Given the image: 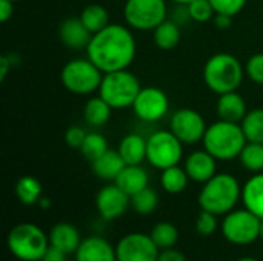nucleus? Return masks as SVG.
<instances>
[{"label": "nucleus", "mask_w": 263, "mask_h": 261, "mask_svg": "<svg viewBox=\"0 0 263 261\" xmlns=\"http://www.w3.org/2000/svg\"><path fill=\"white\" fill-rule=\"evenodd\" d=\"M206 122L200 112L191 108L177 109L170 122L171 132L183 143V145H194L203 140L206 132Z\"/></svg>", "instance_id": "nucleus-11"}, {"label": "nucleus", "mask_w": 263, "mask_h": 261, "mask_svg": "<svg viewBox=\"0 0 263 261\" xmlns=\"http://www.w3.org/2000/svg\"><path fill=\"white\" fill-rule=\"evenodd\" d=\"M11 2H14V3H15V2H22V0H11Z\"/></svg>", "instance_id": "nucleus-48"}, {"label": "nucleus", "mask_w": 263, "mask_h": 261, "mask_svg": "<svg viewBox=\"0 0 263 261\" xmlns=\"http://www.w3.org/2000/svg\"><path fill=\"white\" fill-rule=\"evenodd\" d=\"M190 182V177L185 171V168H180L179 165L166 168L162 171L160 175V183L162 188L168 192V194H180L186 189Z\"/></svg>", "instance_id": "nucleus-28"}, {"label": "nucleus", "mask_w": 263, "mask_h": 261, "mask_svg": "<svg viewBox=\"0 0 263 261\" xmlns=\"http://www.w3.org/2000/svg\"><path fill=\"white\" fill-rule=\"evenodd\" d=\"M233 18H234V17L227 15V14H216L214 18H213V22H214V25H216L219 29H228V28L231 26V23H233Z\"/></svg>", "instance_id": "nucleus-42"}, {"label": "nucleus", "mask_w": 263, "mask_h": 261, "mask_svg": "<svg viewBox=\"0 0 263 261\" xmlns=\"http://www.w3.org/2000/svg\"><path fill=\"white\" fill-rule=\"evenodd\" d=\"M42 209H48L49 206H51V200H48V198H45V197H42L40 200H39V203H37Z\"/></svg>", "instance_id": "nucleus-44"}, {"label": "nucleus", "mask_w": 263, "mask_h": 261, "mask_svg": "<svg viewBox=\"0 0 263 261\" xmlns=\"http://www.w3.org/2000/svg\"><path fill=\"white\" fill-rule=\"evenodd\" d=\"M88 132L80 128V126H71L68 128L66 134H65V142L69 148H74V149H80V146L83 145L85 138H86Z\"/></svg>", "instance_id": "nucleus-38"}, {"label": "nucleus", "mask_w": 263, "mask_h": 261, "mask_svg": "<svg viewBox=\"0 0 263 261\" xmlns=\"http://www.w3.org/2000/svg\"><path fill=\"white\" fill-rule=\"evenodd\" d=\"M237 261H259L257 258H253V257H243V258H239Z\"/></svg>", "instance_id": "nucleus-46"}, {"label": "nucleus", "mask_w": 263, "mask_h": 261, "mask_svg": "<svg viewBox=\"0 0 263 261\" xmlns=\"http://www.w3.org/2000/svg\"><path fill=\"white\" fill-rule=\"evenodd\" d=\"M126 165H142L146 160V138L139 134L125 135L117 148Z\"/></svg>", "instance_id": "nucleus-23"}, {"label": "nucleus", "mask_w": 263, "mask_h": 261, "mask_svg": "<svg viewBox=\"0 0 263 261\" xmlns=\"http://www.w3.org/2000/svg\"><path fill=\"white\" fill-rule=\"evenodd\" d=\"M6 245L17 260L37 261L46 252L49 237L34 223H20L9 231Z\"/></svg>", "instance_id": "nucleus-5"}, {"label": "nucleus", "mask_w": 263, "mask_h": 261, "mask_svg": "<svg viewBox=\"0 0 263 261\" xmlns=\"http://www.w3.org/2000/svg\"><path fill=\"white\" fill-rule=\"evenodd\" d=\"M37 261H42V260H37Z\"/></svg>", "instance_id": "nucleus-49"}, {"label": "nucleus", "mask_w": 263, "mask_h": 261, "mask_svg": "<svg viewBox=\"0 0 263 261\" xmlns=\"http://www.w3.org/2000/svg\"><path fill=\"white\" fill-rule=\"evenodd\" d=\"M188 17L197 23H206L214 18L216 11L210 0H193L190 5H186Z\"/></svg>", "instance_id": "nucleus-34"}, {"label": "nucleus", "mask_w": 263, "mask_h": 261, "mask_svg": "<svg viewBox=\"0 0 263 261\" xmlns=\"http://www.w3.org/2000/svg\"><path fill=\"white\" fill-rule=\"evenodd\" d=\"M42 261H66V254L63 251H60L59 248L49 245L46 252L42 257Z\"/></svg>", "instance_id": "nucleus-40"}, {"label": "nucleus", "mask_w": 263, "mask_h": 261, "mask_svg": "<svg viewBox=\"0 0 263 261\" xmlns=\"http://www.w3.org/2000/svg\"><path fill=\"white\" fill-rule=\"evenodd\" d=\"M76 261H117L116 248L103 237H88L76 251Z\"/></svg>", "instance_id": "nucleus-17"}, {"label": "nucleus", "mask_w": 263, "mask_h": 261, "mask_svg": "<svg viewBox=\"0 0 263 261\" xmlns=\"http://www.w3.org/2000/svg\"><path fill=\"white\" fill-rule=\"evenodd\" d=\"M131 206V197L125 194L116 183L103 186L96 195V208L106 222L122 217Z\"/></svg>", "instance_id": "nucleus-14"}, {"label": "nucleus", "mask_w": 263, "mask_h": 261, "mask_svg": "<svg viewBox=\"0 0 263 261\" xmlns=\"http://www.w3.org/2000/svg\"><path fill=\"white\" fill-rule=\"evenodd\" d=\"M171 2H174V3H177V5H183V6H186V5H190L193 0H171Z\"/></svg>", "instance_id": "nucleus-45"}, {"label": "nucleus", "mask_w": 263, "mask_h": 261, "mask_svg": "<svg viewBox=\"0 0 263 261\" xmlns=\"http://www.w3.org/2000/svg\"><path fill=\"white\" fill-rule=\"evenodd\" d=\"M108 140L99 134V132H88L83 145L80 146V152L82 155L89 160V162H94L97 160L100 155H103L106 151H108Z\"/></svg>", "instance_id": "nucleus-33"}, {"label": "nucleus", "mask_w": 263, "mask_h": 261, "mask_svg": "<svg viewBox=\"0 0 263 261\" xmlns=\"http://www.w3.org/2000/svg\"><path fill=\"white\" fill-rule=\"evenodd\" d=\"M202 143L216 160L230 162L239 158L248 140L240 123L217 120L206 128Z\"/></svg>", "instance_id": "nucleus-3"}, {"label": "nucleus", "mask_w": 263, "mask_h": 261, "mask_svg": "<svg viewBox=\"0 0 263 261\" xmlns=\"http://www.w3.org/2000/svg\"><path fill=\"white\" fill-rule=\"evenodd\" d=\"M59 38L69 49H86L92 34L82 23L80 17H68L59 25Z\"/></svg>", "instance_id": "nucleus-16"}, {"label": "nucleus", "mask_w": 263, "mask_h": 261, "mask_svg": "<svg viewBox=\"0 0 263 261\" xmlns=\"http://www.w3.org/2000/svg\"><path fill=\"white\" fill-rule=\"evenodd\" d=\"M42 185L40 182L32 177V175H23L18 178L15 185V195L18 202L25 206H32L37 205L39 200L42 198Z\"/></svg>", "instance_id": "nucleus-27"}, {"label": "nucleus", "mask_w": 263, "mask_h": 261, "mask_svg": "<svg viewBox=\"0 0 263 261\" xmlns=\"http://www.w3.org/2000/svg\"><path fill=\"white\" fill-rule=\"evenodd\" d=\"M157 261H186V257L180 251H177L174 248H170V249L160 251Z\"/></svg>", "instance_id": "nucleus-39"}, {"label": "nucleus", "mask_w": 263, "mask_h": 261, "mask_svg": "<svg viewBox=\"0 0 263 261\" xmlns=\"http://www.w3.org/2000/svg\"><path fill=\"white\" fill-rule=\"evenodd\" d=\"M166 15V0H126L123 6L125 22L136 31H154Z\"/></svg>", "instance_id": "nucleus-9"}, {"label": "nucleus", "mask_w": 263, "mask_h": 261, "mask_svg": "<svg viewBox=\"0 0 263 261\" xmlns=\"http://www.w3.org/2000/svg\"><path fill=\"white\" fill-rule=\"evenodd\" d=\"M142 86L139 78L128 69L103 74L99 95L112 108L123 109L134 105Z\"/></svg>", "instance_id": "nucleus-6"}, {"label": "nucleus", "mask_w": 263, "mask_h": 261, "mask_svg": "<svg viewBox=\"0 0 263 261\" xmlns=\"http://www.w3.org/2000/svg\"><path fill=\"white\" fill-rule=\"evenodd\" d=\"M103 72L86 57L69 60L60 72L62 85L76 95H89L99 91Z\"/></svg>", "instance_id": "nucleus-7"}, {"label": "nucleus", "mask_w": 263, "mask_h": 261, "mask_svg": "<svg viewBox=\"0 0 263 261\" xmlns=\"http://www.w3.org/2000/svg\"><path fill=\"white\" fill-rule=\"evenodd\" d=\"M79 17L91 34H96V32L105 29L111 23L108 9L99 3H91V5L85 6Z\"/></svg>", "instance_id": "nucleus-26"}, {"label": "nucleus", "mask_w": 263, "mask_h": 261, "mask_svg": "<svg viewBox=\"0 0 263 261\" xmlns=\"http://www.w3.org/2000/svg\"><path fill=\"white\" fill-rule=\"evenodd\" d=\"M219 228V220H217V215L213 214V212H208V211H200V214L197 215L196 218V231L203 235V237H208V235H213Z\"/></svg>", "instance_id": "nucleus-35"}, {"label": "nucleus", "mask_w": 263, "mask_h": 261, "mask_svg": "<svg viewBox=\"0 0 263 261\" xmlns=\"http://www.w3.org/2000/svg\"><path fill=\"white\" fill-rule=\"evenodd\" d=\"M14 15V2L11 0H0V22L6 23Z\"/></svg>", "instance_id": "nucleus-41"}, {"label": "nucleus", "mask_w": 263, "mask_h": 261, "mask_svg": "<svg viewBox=\"0 0 263 261\" xmlns=\"http://www.w3.org/2000/svg\"><path fill=\"white\" fill-rule=\"evenodd\" d=\"M183 168L191 182L203 185L217 174V160L206 149H197L185 158Z\"/></svg>", "instance_id": "nucleus-15"}, {"label": "nucleus", "mask_w": 263, "mask_h": 261, "mask_svg": "<svg viewBox=\"0 0 263 261\" xmlns=\"http://www.w3.org/2000/svg\"><path fill=\"white\" fill-rule=\"evenodd\" d=\"M240 165L250 172H263V143L248 142L239 155Z\"/></svg>", "instance_id": "nucleus-29"}, {"label": "nucleus", "mask_w": 263, "mask_h": 261, "mask_svg": "<svg viewBox=\"0 0 263 261\" xmlns=\"http://www.w3.org/2000/svg\"><path fill=\"white\" fill-rule=\"evenodd\" d=\"M260 240L263 242V218H262V225H260Z\"/></svg>", "instance_id": "nucleus-47"}, {"label": "nucleus", "mask_w": 263, "mask_h": 261, "mask_svg": "<svg viewBox=\"0 0 263 261\" xmlns=\"http://www.w3.org/2000/svg\"><path fill=\"white\" fill-rule=\"evenodd\" d=\"M134 109V114L146 123H154L162 120L170 109V100L168 95L156 86H146L142 88L134 105L131 106Z\"/></svg>", "instance_id": "nucleus-13"}, {"label": "nucleus", "mask_w": 263, "mask_h": 261, "mask_svg": "<svg viewBox=\"0 0 263 261\" xmlns=\"http://www.w3.org/2000/svg\"><path fill=\"white\" fill-rule=\"evenodd\" d=\"M80 243H82L80 232L71 223H65V222L57 223V225L52 226V229L49 232V245L59 248L66 255L76 254Z\"/></svg>", "instance_id": "nucleus-19"}, {"label": "nucleus", "mask_w": 263, "mask_h": 261, "mask_svg": "<svg viewBox=\"0 0 263 261\" xmlns=\"http://www.w3.org/2000/svg\"><path fill=\"white\" fill-rule=\"evenodd\" d=\"M11 63H12V58L9 55H2L0 57V82H3L6 78V75H8V72H9V69L12 66Z\"/></svg>", "instance_id": "nucleus-43"}, {"label": "nucleus", "mask_w": 263, "mask_h": 261, "mask_svg": "<svg viewBox=\"0 0 263 261\" xmlns=\"http://www.w3.org/2000/svg\"><path fill=\"white\" fill-rule=\"evenodd\" d=\"M183 158V143L171 132V129H160L146 138V160L156 169H166L176 166Z\"/></svg>", "instance_id": "nucleus-8"}, {"label": "nucleus", "mask_w": 263, "mask_h": 261, "mask_svg": "<svg viewBox=\"0 0 263 261\" xmlns=\"http://www.w3.org/2000/svg\"><path fill=\"white\" fill-rule=\"evenodd\" d=\"M137 43L128 26L109 23L105 29L92 34L86 48V57L103 72L128 69L136 58Z\"/></svg>", "instance_id": "nucleus-1"}, {"label": "nucleus", "mask_w": 263, "mask_h": 261, "mask_svg": "<svg viewBox=\"0 0 263 261\" xmlns=\"http://www.w3.org/2000/svg\"><path fill=\"white\" fill-rule=\"evenodd\" d=\"M91 166H92V172L96 174V177L105 182H114L122 172V169L126 166V163L119 154V151L108 149L97 160L91 162Z\"/></svg>", "instance_id": "nucleus-21"}, {"label": "nucleus", "mask_w": 263, "mask_h": 261, "mask_svg": "<svg viewBox=\"0 0 263 261\" xmlns=\"http://www.w3.org/2000/svg\"><path fill=\"white\" fill-rule=\"evenodd\" d=\"M111 112H112V108L100 95L91 97L83 106V118L88 125L94 128L105 126L111 118Z\"/></svg>", "instance_id": "nucleus-24"}, {"label": "nucleus", "mask_w": 263, "mask_h": 261, "mask_svg": "<svg viewBox=\"0 0 263 261\" xmlns=\"http://www.w3.org/2000/svg\"><path fill=\"white\" fill-rule=\"evenodd\" d=\"M260 225L262 218L247 208L234 209L225 215L222 222V234L231 245L248 246L260 238Z\"/></svg>", "instance_id": "nucleus-10"}, {"label": "nucleus", "mask_w": 263, "mask_h": 261, "mask_svg": "<svg viewBox=\"0 0 263 261\" xmlns=\"http://www.w3.org/2000/svg\"><path fill=\"white\" fill-rule=\"evenodd\" d=\"M242 202L248 211L263 218V172L254 174L242 186Z\"/></svg>", "instance_id": "nucleus-22"}, {"label": "nucleus", "mask_w": 263, "mask_h": 261, "mask_svg": "<svg viewBox=\"0 0 263 261\" xmlns=\"http://www.w3.org/2000/svg\"><path fill=\"white\" fill-rule=\"evenodd\" d=\"M149 235H151V238L154 240V243L157 245V248L160 251L174 248L176 243L179 242V231H177V228L173 223H168V222L157 223L153 228Z\"/></svg>", "instance_id": "nucleus-31"}, {"label": "nucleus", "mask_w": 263, "mask_h": 261, "mask_svg": "<svg viewBox=\"0 0 263 261\" xmlns=\"http://www.w3.org/2000/svg\"><path fill=\"white\" fill-rule=\"evenodd\" d=\"M216 112H217L219 120L240 123L248 112L247 102L237 91L220 94L219 100L216 103Z\"/></svg>", "instance_id": "nucleus-18"}, {"label": "nucleus", "mask_w": 263, "mask_h": 261, "mask_svg": "<svg viewBox=\"0 0 263 261\" xmlns=\"http://www.w3.org/2000/svg\"><path fill=\"white\" fill-rule=\"evenodd\" d=\"M116 254L117 261H157L160 249L151 235L133 232L117 242Z\"/></svg>", "instance_id": "nucleus-12"}, {"label": "nucleus", "mask_w": 263, "mask_h": 261, "mask_svg": "<svg viewBox=\"0 0 263 261\" xmlns=\"http://www.w3.org/2000/svg\"><path fill=\"white\" fill-rule=\"evenodd\" d=\"M248 0H210L216 14H227V15H237L247 5Z\"/></svg>", "instance_id": "nucleus-37"}, {"label": "nucleus", "mask_w": 263, "mask_h": 261, "mask_svg": "<svg viewBox=\"0 0 263 261\" xmlns=\"http://www.w3.org/2000/svg\"><path fill=\"white\" fill-rule=\"evenodd\" d=\"M182 38V31L179 28V25L173 20H165L162 22L154 31H153V40H154V45L159 48V49H163V51H171L174 49L179 42Z\"/></svg>", "instance_id": "nucleus-25"}, {"label": "nucleus", "mask_w": 263, "mask_h": 261, "mask_svg": "<svg viewBox=\"0 0 263 261\" xmlns=\"http://www.w3.org/2000/svg\"><path fill=\"white\" fill-rule=\"evenodd\" d=\"M242 129L245 132V137L248 142L263 143V109L256 108L253 111H248L243 120L240 122Z\"/></svg>", "instance_id": "nucleus-30"}, {"label": "nucleus", "mask_w": 263, "mask_h": 261, "mask_svg": "<svg viewBox=\"0 0 263 261\" xmlns=\"http://www.w3.org/2000/svg\"><path fill=\"white\" fill-rule=\"evenodd\" d=\"M114 183L129 197L136 195L142 189L148 188L149 177L148 172L142 168V165H126Z\"/></svg>", "instance_id": "nucleus-20"}, {"label": "nucleus", "mask_w": 263, "mask_h": 261, "mask_svg": "<svg viewBox=\"0 0 263 261\" xmlns=\"http://www.w3.org/2000/svg\"><path fill=\"white\" fill-rule=\"evenodd\" d=\"M159 195L153 188H145L131 197V208L140 215H149L157 209Z\"/></svg>", "instance_id": "nucleus-32"}, {"label": "nucleus", "mask_w": 263, "mask_h": 261, "mask_svg": "<svg viewBox=\"0 0 263 261\" xmlns=\"http://www.w3.org/2000/svg\"><path fill=\"white\" fill-rule=\"evenodd\" d=\"M245 74L251 82L263 86V52L251 55L245 66Z\"/></svg>", "instance_id": "nucleus-36"}, {"label": "nucleus", "mask_w": 263, "mask_h": 261, "mask_svg": "<svg viewBox=\"0 0 263 261\" xmlns=\"http://www.w3.org/2000/svg\"><path fill=\"white\" fill-rule=\"evenodd\" d=\"M245 77V68L237 57L228 52L211 55L203 66V82L217 95L237 91Z\"/></svg>", "instance_id": "nucleus-4"}, {"label": "nucleus", "mask_w": 263, "mask_h": 261, "mask_svg": "<svg viewBox=\"0 0 263 261\" xmlns=\"http://www.w3.org/2000/svg\"><path fill=\"white\" fill-rule=\"evenodd\" d=\"M197 200L200 209L213 212L217 217L227 215L234 211L239 200H242V186L231 174H216L203 183Z\"/></svg>", "instance_id": "nucleus-2"}]
</instances>
